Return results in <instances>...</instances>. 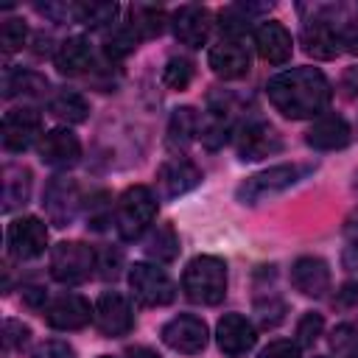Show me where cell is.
I'll return each instance as SVG.
<instances>
[{"label": "cell", "mask_w": 358, "mask_h": 358, "mask_svg": "<svg viewBox=\"0 0 358 358\" xmlns=\"http://www.w3.org/2000/svg\"><path fill=\"white\" fill-rule=\"evenodd\" d=\"M157 218V196L145 185H131L115 204V229L123 241H137Z\"/></svg>", "instance_id": "3957f363"}, {"label": "cell", "mask_w": 358, "mask_h": 358, "mask_svg": "<svg viewBox=\"0 0 358 358\" xmlns=\"http://www.w3.org/2000/svg\"><path fill=\"white\" fill-rule=\"evenodd\" d=\"M171 28H173V36L187 45V48H201L210 36V28H213V17L204 6H182L173 11L171 17Z\"/></svg>", "instance_id": "e0dca14e"}, {"label": "cell", "mask_w": 358, "mask_h": 358, "mask_svg": "<svg viewBox=\"0 0 358 358\" xmlns=\"http://www.w3.org/2000/svg\"><path fill=\"white\" fill-rule=\"evenodd\" d=\"M352 131H350V123L341 117V115H319L313 120V126L308 129L305 140L308 145L319 148V151H336V148H344L350 143Z\"/></svg>", "instance_id": "7402d4cb"}, {"label": "cell", "mask_w": 358, "mask_h": 358, "mask_svg": "<svg viewBox=\"0 0 358 358\" xmlns=\"http://www.w3.org/2000/svg\"><path fill=\"white\" fill-rule=\"evenodd\" d=\"M129 355H131V358H157V355H154V352H148V350H131Z\"/></svg>", "instance_id": "7bdbcfd3"}, {"label": "cell", "mask_w": 358, "mask_h": 358, "mask_svg": "<svg viewBox=\"0 0 358 358\" xmlns=\"http://www.w3.org/2000/svg\"><path fill=\"white\" fill-rule=\"evenodd\" d=\"M162 81H165V87H171V90H185L190 81H193V62H187V59H171L168 64H165V70H162Z\"/></svg>", "instance_id": "836d02e7"}, {"label": "cell", "mask_w": 358, "mask_h": 358, "mask_svg": "<svg viewBox=\"0 0 358 358\" xmlns=\"http://www.w3.org/2000/svg\"><path fill=\"white\" fill-rule=\"evenodd\" d=\"M215 341H218V350L227 358H241L255 347L257 333H255V324L246 316L224 313L218 319V327H215Z\"/></svg>", "instance_id": "4fadbf2b"}, {"label": "cell", "mask_w": 358, "mask_h": 358, "mask_svg": "<svg viewBox=\"0 0 358 358\" xmlns=\"http://www.w3.org/2000/svg\"><path fill=\"white\" fill-rule=\"evenodd\" d=\"M6 241H8V252L17 260H31V257H39L45 252V246H48V227L36 215H22V218L8 224Z\"/></svg>", "instance_id": "8fae6325"}, {"label": "cell", "mask_w": 358, "mask_h": 358, "mask_svg": "<svg viewBox=\"0 0 358 358\" xmlns=\"http://www.w3.org/2000/svg\"><path fill=\"white\" fill-rule=\"evenodd\" d=\"M344 235H347V260L350 263H358V213L347 218V227H344Z\"/></svg>", "instance_id": "ab89813d"}, {"label": "cell", "mask_w": 358, "mask_h": 358, "mask_svg": "<svg viewBox=\"0 0 358 358\" xmlns=\"http://www.w3.org/2000/svg\"><path fill=\"white\" fill-rule=\"evenodd\" d=\"M95 316V308L78 294H62L45 308V322L56 330H81Z\"/></svg>", "instance_id": "9a60e30c"}, {"label": "cell", "mask_w": 358, "mask_h": 358, "mask_svg": "<svg viewBox=\"0 0 358 358\" xmlns=\"http://www.w3.org/2000/svg\"><path fill=\"white\" fill-rule=\"evenodd\" d=\"M31 196V171L22 165L3 168V210L11 213L14 207L25 204Z\"/></svg>", "instance_id": "d4e9b609"}, {"label": "cell", "mask_w": 358, "mask_h": 358, "mask_svg": "<svg viewBox=\"0 0 358 358\" xmlns=\"http://www.w3.org/2000/svg\"><path fill=\"white\" fill-rule=\"evenodd\" d=\"M165 22H168V20H165V11H162V8L137 3V6L129 8V22H126V25L134 31L137 39H151V36H159V34H162Z\"/></svg>", "instance_id": "4316f807"}, {"label": "cell", "mask_w": 358, "mask_h": 358, "mask_svg": "<svg viewBox=\"0 0 358 358\" xmlns=\"http://www.w3.org/2000/svg\"><path fill=\"white\" fill-rule=\"evenodd\" d=\"M266 95L280 115L291 120H305V117H319L327 109L333 90L322 70L294 67L268 78Z\"/></svg>", "instance_id": "6da1fadb"}, {"label": "cell", "mask_w": 358, "mask_h": 358, "mask_svg": "<svg viewBox=\"0 0 358 358\" xmlns=\"http://www.w3.org/2000/svg\"><path fill=\"white\" fill-rule=\"evenodd\" d=\"M355 190H358V173H355Z\"/></svg>", "instance_id": "ee69618b"}, {"label": "cell", "mask_w": 358, "mask_h": 358, "mask_svg": "<svg viewBox=\"0 0 358 358\" xmlns=\"http://www.w3.org/2000/svg\"><path fill=\"white\" fill-rule=\"evenodd\" d=\"M50 115L64 120V123H84L90 115V103L81 92L76 90H62L50 98Z\"/></svg>", "instance_id": "83f0119b"}, {"label": "cell", "mask_w": 358, "mask_h": 358, "mask_svg": "<svg viewBox=\"0 0 358 358\" xmlns=\"http://www.w3.org/2000/svg\"><path fill=\"white\" fill-rule=\"evenodd\" d=\"M42 131V115L31 106L11 109L3 117V148L11 154L25 151Z\"/></svg>", "instance_id": "7c38bea8"}, {"label": "cell", "mask_w": 358, "mask_h": 358, "mask_svg": "<svg viewBox=\"0 0 358 358\" xmlns=\"http://www.w3.org/2000/svg\"><path fill=\"white\" fill-rule=\"evenodd\" d=\"M330 350L336 352V358H358V327L338 324L330 336Z\"/></svg>", "instance_id": "1f68e13d"}, {"label": "cell", "mask_w": 358, "mask_h": 358, "mask_svg": "<svg viewBox=\"0 0 358 358\" xmlns=\"http://www.w3.org/2000/svg\"><path fill=\"white\" fill-rule=\"evenodd\" d=\"M338 42H341V48L347 53H355L358 56V8H355V14L347 22L338 25Z\"/></svg>", "instance_id": "8d00e7d4"}, {"label": "cell", "mask_w": 358, "mask_h": 358, "mask_svg": "<svg viewBox=\"0 0 358 358\" xmlns=\"http://www.w3.org/2000/svg\"><path fill=\"white\" fill-rule=\"evenodd\" d=\"M207 62L213 73L221 78H241L249 73V50L243 48L241 39H221L218 45L210 48Z\"/></svg>", "instance_id": "44dd1931"}, {"label": "cell", "mask_w": 358, "mask_h": 358, "mask_svg": "<svg viewBox=\"0 0 358 358\" xmlns=\"http://www.w3.org/2000/svg\"><path fill=\"white\" fill-rule=\"evenodd\" d=\"M45 213L50 218V224L56 227H67L73 224L78 207H81V190L76 185V179L67 176H53L45 187Z\"/></svg>", "instance_id": "30bf717a"}, {"label": "cell", "mask_w": 358, "mask_h": 358, "mask_svg": "<svg viewBox=\"0 0 358 358\" xmlns=\"http://www.w3.org/2000/svg\"><path fill=\"white\" fill-rule=\"evenodd\" d=\"M322 327H324V319L319 313H305L296 324V347H313L316 338L322 336Z\"/></svg>", "instance_id": "e575fe53"}, {"label": "cell", "mask_w": 358, "mask_h": 358, "mask_svg": "<svg viewBox=\"0 0 358 358\" xmlns=\"http://www.w3.org/2000/svg\"><path fill=\"white\" fill-rule=\"evenodd\" d=\"M257 358H299V347L296 341H285V338H277V341H268Z\"/></svg>", "instance_id": "74e56055"}, {"label": "cell", "mask_w": 358, "mask_h": 358, "mask_svg": "<svg viewBox=\"0 0 358 358\" xmlns=\"http://www.w3.org/2000/svg\"><path fill=\"white\" fill-rule=\"evenodd\" d=\"M302 45L316 59H333L341 50L338 25H333V20H327L324 14H316L302 25Z\"/></svg>", "instance_id": "ffe728a7"}, {"label": "cell", "mask_w": 358, "mask_h": 358, "mask_svg": "<svg viewBox=\"0 0 358 358\" xmlns=\"http://www.w3.org/2000/svg\"><path fill=\"white\" fill-rule=\"evenodd\" d=\"M39 159L50 168H73L81 159V143L70 129H50L39 140Z\"/></svg>", "instance_id": "ac0fdd59"}, {"label": "cell", "mask_w": 358, "mask_h": 358, "mask_svg": "<svg viewBox=\"0 0 358 358\" xmlns=\"http://www.w3.org/2000/svg\"><path fill=\"white\" fill-rule=\"evenodd\" d=\"M308 171H310V165H296V162H291V165H288V162H285V165H271V168H266V171H260V173L246 176V179L238 185L235 196H238L241 204H260V201L274 199V196H280L282 190L294 187L296 182H302Z\"/></svg>", "instance_id": "277c9868"}, {"label": "cell", "mask_w": 358, "mask_h": 358, "mask_svg": "<svg viewBox=\"0 0 358 358\" xmlns=\"http://www.w3.org/2000/svg\"><path fill=\"white\" fill-rule=\"evenodd\" d=\"M291 285L302 296L319 299L330 291V266L322 257H313V255L296 257L294 266H291Z\"/></svg>", "instance_id": "2e32d148"}, {"label": "cell", "mask_w": 358, "mask_h": 358, "mask_svg": "<svg viewBox=\"0 0 358 358\" xmlns=\"http://www.w3.org/2000/svg\"><path fill=\"white\" fill-rule=\"evenodd\" d=\"M98 266L103 268L101 274H103L106 280H109V277L115 280V277H117V266H120V255H112V252H103V255L98 257Z\"/></svg>", "instance_id": "b9f144b4"}, {"label": "cell", "mask_w": 358, "mask_h": 358, "mask_svg": "<svg viewBox=\"0 0 358 358\" xmlns=\"http://www.w3.org/2000/svg\"><path fill=\"white\" fill-rule=\"evenodd\" d=\"M145 255L159 260V263H171L179 255V238H176L171 224H159L151 232V238L145 241Z\"/></svg>", "instance_id": "f546056e"}, {"label": "cell", "mask_w": 358, "mask_h": 358, "mask_svg": "<svg viewBox=\"0 0 358 358\" xmlns=\"http://www.w3.org/2000/svg\"><path fill=\"white\" fill-rule=\"evenodd\" d=\"M92 268H98V255L81 241H62L50 252V277L56 282L78 285L92 274Z\"/></svg>", "instance_id": "5b68a950"}, {"label": "cell", "mask_w": 358, "mask_h": 358, "mask_svg": "<svg viewBox=\"0 0 358 358\" xmlns=\"http://www.w3.org/2000/svg\"><path fill=\"white\" fill-rule=\"evenodd\" d=\"M199 182H201V171L190 159H185V157H171L157 171V187H159V196L162 199L185 196Z\"/></svg>", "instance_id": "5bb4252c"}, {"label": "cell", "mask_w": 358, "mask_h": 358, "mask_svg": "<svg viewBox=\"0 0 358 358\" xmlns=\"http://www.w3.org/2000/svg\"><path fill=\"white\" fill-rule=\"evenodd\" d=\"M162 336V344L171 347L173 352H185V355H196L207 347V324L193 316V313H179L173 316L171 322H165V327L159 330Z\"/></svg>", "instance_id": "9c48e42d"}, {"label": "cell", "mask_w": 358, "mask_h": 358, "mask_svg": "<svg viewBox=\"0 0 358 358\" xmlns=\"http://www.w3.org/2000/svg\"><path fill=\"white\" fill-rule=\"evenodd\" d=\"M182 288L199 305H218L227 296V263L215 255H199L185 266Z\"/></svg>", "instance_id": "7a4b0ae2"}, {"label": "cell", "mask_w": 358, "mask_h": 358, "mask_svg": "<svg viewBox=\"0 0 358 358\" xmlns=\"http://www.w3.org/2000/svg\"><path fill=\"white\" fill-rule=\"evenodd\" d=\"M129 288L134 294V299L145 308H162L171 305L176 296V285L168 277L165 268H159L157 263H134L129 268Z\"/></svg>", "instance_id": "8992f818"}, {"label": "cell", "mask_w": 358, "mask_h": 358, "mask_svg": "<svg viewBox=\"0 0 358 358\" xmlns=\"http://www.w3.org/2000/svg\"><path fill=\"white\" fill-rule=\"evenodd\" d=\"M255 48L260 53L263 62L268 64H285L291 59V50H294V42H291V34L282 22L277 20H268L263 25L255 28Z\"/></svg>", "instance_id": "d6986e66"}, {"label": "cell", "mask_w": 358, "mask_h": 358, "mask_svg": "<svg viewBox=\"0 0 358 358\" xmlns=\"http://www.w3.org/2000/svg\"><path fill=\"white\" fill-rule=\"evenodd\" d=\"M201 134V117L193 106H179L171 115L168 123V145L171 148H187Z\"/></svg>", "instance_id": "cb8c5ba5"}, {"label": "cell", "mask_w": 358, "mask_h": 358, "mask_svg": "<svg viewBox=\"0 0 358 358\" xmlns=\"http://www.w3.org/2000/svg\"><path fill=\"white\" fill-rule=\"evenodd\" d=\"M117 11L120 8L115 3H78V22H84L87 28H103L115 22Z\"/></svg>", "instance_id": "4dcf8cb0"}, {"label": "cell", "mask_w": 358, "mask_h": 358, "mask_svg": "<svg viewBox=\"0 0 358 358\" xmlns=\"http://www.w3.org/2000/svg\"><path fill=\"white\" fill-rule=\"evenodd\" d=\"M95 327L109 336V338H120L129 336L134 327V310L131 302L120 294V291H103L95 302V316H92Z\"/></svg>", "instance_id": "52a82bcc"}, {"label": "cell", "mask_w": 358, "mask_h": 358, "mask_svg": "<svg viewBox=\"0 0 358 358\" xmlns=\"http://www.w3.org/2000/svg\"><path fill=\"white\" fill-rule=\"evenodd\" d=\"M229 134H232V112L224 103L221 106H210V112L201 117V134H199V140L213 151V148H221Z\"/></svg>", "instance_id": "484cf974"}, {"label": "cell", "mask_w": 358, "mask_h": 358, "mask_svg": "<svg viewBox=\"0 0 358 358\" xmlns=\"http://www.w3.org/2000/svg\"><path fill=\"white\" fill-rule=\"evenodd\" d=\"M56 70L64 76H78L92 64V45L87 36H67L53 53Z\"/></svg>", "instance_id": "603a6c76"}, {"label": "cell", "mask_w": 358, "mask_h": 358, "mask_svg": "<svg viewBox=\"0 0 358 358\" xmlns=\"http://www.w3.org/2000/svg\"><path fill=\"white\" fill-rule=\"evenodd\" d=\"M101 358H109V355H101Z\"/></svg>", "instance_id": "f6af8a7d"}, {"label": "cell", "mask_w": 358, "mask_h": 358, "mask_svg": "<svg viewBox=\"0 0 358 358\" xmlns=\"http://www.w3.org/2000/svg\"><path fill=\"white\" fill-rule=\"evenodd\" d=\"M48 92V78H42L39 73L31 70H6L3 76V95L14 98V95H42Z\"/></svg>", "instance_id": "f1b7e54d"}, {"label": "cell", "mask_w": 358, "mask_h": 358, "mask_svg": "<svg viewBox=\"0 0 358 358\" xmlns=\"http://www.w3.org/2000/svg\"><path fill=\"white\" fill-rule=\"evenodd\" d=\"M235 148L238 157L243 162H257L263 157H271L277 151H282V137L277 134V129L266 120H249L238 129L235 134Z\"/></svg>", "instance_id": "ba28073f"}, {"label": "cell", "mask_w": 358, "mask_h": 358, "mask_svg": "<svg viewBox=\"0 0 358 358\" xmlns=\"http://www.w3.org/2000/svg\"><path fill=\"white\" fill-rule=\"evenodd\" d=\"M25 39H28V25H25L20 17H8V20H3V25H0V45H3L6 53L22 50Z\"/></svg>", "instance_id": "d6a6232c"}, {"label": "cell", "mask_w": 358, "mask_h": 358, "mask_svg": "<svg viewBox=\"0 0 358 358\" xmlns=\"http://www.w3.org/2000/svg\"><path fill=\"white\" fill-rule=\"evenodd\" d=\"M34 358H76V350L67 344V341H42L36 350H34Z\"/></svg>", "instance_id": "f35d334b"}, {"label": "cell", "mask_w": 358, "mask_h": 358, "mask_svg": "<svg viewBox=\"0 0 358 358\" xmlns=\"http://www.w3.org/2000/svg\"><path fill=\"white\" fill-rule=\"evenodd\" d=\"M28 338H31V330H28L22 322L8 319V322L3 324V347H6V350H22V347L28 344Z\"/></svg>", "instance_id": "d590c367"}, {"label": "cell", "mask_w": 358, "mask_h": 358, "mask_svg": "<svg viewBox=\"0 0 358 358\" xmlns=\"http://www.w3.org/2000/svg\"><path fill=\"white\" fill-rule=\"evenodd\" d=\"M336 305L338 308H355L358 305V282H344L341 291H336Z\"/></svg>", "instance_id": "60d3db41"}]
</instances>
